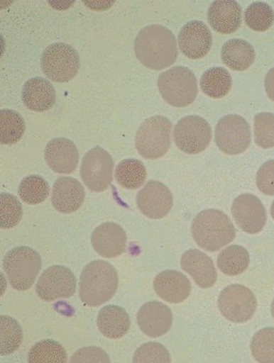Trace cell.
<instances>
[{
  "label": "cell",
  "mask_w": 274,
  "mask_h": 363,
  "mask_svg": "<svg viewBox=\"0 0 274 363\" xmlns=\"http://www.w3.org/2000/svg\"><path fill=\"white\" fill-rule=\"evenodd\" d=\"M136 203L143 215L151 219H161L170 212L173 196L161 182L151 180L137 194Z\"/></svg>",
  "instance_id": "4fadbf2b"
},
{
  "label": "cell",
  "mask_w": 274,
  "mask_h": 363,
  "mask_svg": "<svg viewBox=\"0 0 274 363\" xmlns=\"http://www.w3.org/2000/svg\"><path fill=\"white\" fill-rule=\"evenodd\" d=\"M255 50L246 40L234 39L228 40L221 50L223 63L236 72H243L253 65Z\"/></svg>",
  "instance_id": "d4e9b609"
},
{
  "label": "cell",
  "mask_w": 274,
  "mask_h": 363,
  "mask_svg": "<svg viewBox=\"0 0 274 363\" xmlns=\"http://www.w3.org/2000/svg\"><path fill=\"white\" fill-rule=\"evenodd\" d=\"M231 212L235 222L246 233H260L266 224V210L260 199L251 194L238 196L232 203Z\"/></svg>",
  "instance_id": "5bb4252c"
},
{
  "label": "cell",
  "mask_w": 274,
  "mask_h": 363,
  "mask_svg": "<svg viewBox=\"0 0 274 363\" xmlns=\"http://www.w3.org/2000/svg\"><path fill=\"white\" fill-rule=\"evenodd\" d=\"M218 306L222 316L228 320L243 323L253 317L257 310V299L250 289L236 284L223 289Z\"/></svg>",
  "instance_id": "30bf717a"
},
{
  "label": "cell",
  "mask_w": 274,
  "mask_h": 363,
  "mask_svg": "<svg viewBox=\"0 0 274 363\" xmlns=\"http://www.w3.org/2000/svg\"><path fill=\"white\" fill-rule=\"evenodd\" d=\"M178 45L184 56L191 60L204 58L212 46V34L202 21L187 22L178 35Z\"/></svg>",
  "instance_id": "9a60e30c"
},
{
  "label": "cell",
  "mask_w": 274,
  "mask_h": 363,
  "mask_svg": "<svg viewBox=\"0 0 274 363\" xmlns=\"http://www.w3.org/2000/svg\"><path fill=\"white\" fill-rule=\"evenodd\" d=\"M136 58L146 68L161 71L176 62V37L168 28L150 25L139 31L135 40Z\"/></svg>",
  "instance_id": "6da1fadb"
},
{
  "label": "cell",
  "mask_w": 274,
  "mask_h": 363,
  "mask_svg": "<svg viewBox=\"0 0 274 363\" xmlns=\"http://www.w3.org/2000/svg\"><path fill=\"white\" fill-rule=\"evenodd\" d=\"M251 138L250 124L237 114L224 116L217 123L216 145L226 155L242 154L250 146Z\"/></svg>",
  "instance_id": "ba28073f"
},
{
  "label": "cell",
  "mask_w": 274,
  "mask_h": 363,
  "mask_svg": "<svg viewBox=\"0 0 274 363\" xmlns=\"http://www.w3.org/2000/svg\"><path fill=\"white\" fill-rule=\"evenodd\" d=\"M212 138V127L200 116L185 117L175 126V143L181 151L189 155H197L205 151Z\"/></svg>",
  "instance_id": "8fae6325"
},
{
  "label": "cell",
  "mask_w": 274,
  "mask_h": 363,
  "mask_svg": "<svg viewBox=\"0 0 274 363\" xmlns=\"http://www.w3.org/2000/svg\"><path fill=\"white\" fill-rule=\"evenodd\" d=\"M172 124L164 116H153L137 130L136 147L145 159L155 160L164 156L171 145Z\"/></svg>",
  "instance_id": "8992f818"
},
{
  "label": "cell",
  "mask_w": 274,
  "mask_h": 363,
  "mask_svg": "<svg viewBox=\"0 0 274 363\" xmlns=\"http://www.w3.org/2000/svg\"><path fill=\"white\" fill-rule=\"evenodd\" d=\"M0 353L9 355L20 348L23 340L21 324L9 316L0 318Z\"/></svg>",
  "instance_id": "4dcf8cb0"
},
{
  "label": "cell",
  "mask_w": 274,
  "mask_h": 363,
  "mask_svg": "<svg viewBox=\"0 0 274 363\" xmlns=\"http://www.w3.org/2000/svg\"><path fill=\"white\" fill-rule=\"evenodd\" d=\"M3 267L12 288L18 291H28L40 272V255L31 247H15L6 255Z\"/></svg>",
  "instance_id": "5b68a950"
},
{
  "label": "cell",
  "mask_w": 274,
  "mask_h": 363,
  "mask_svg": "<svg viewBox=\"0 0 274 363\" xmlns=\"http://www.w3.org/2000/svg\"><path fill=\"white\" fill-rule=\"evenodd\" d=\"M250 265V255L246 248L234 245L226 247L218 257V267L227 276H238Z\"/></svg>",
  "instance_id": "4316f807"
},
{
  "label": "cell",
  "mask_w": 274,
  "mask_h": 363,
  "mask_svg": "<svg viewBox=\"0 0 274 363\" xmlns=\"http://www.w3.org/2000/svg\"><path fill=\"white\" fill-rule=\"evenodd\" d=\"M232 79L231 74L221 67L208 69L200 79V87L206 95L213 99H221L231 91Z\"/></svg>",
  "instance_id": "484cf974"
},
{
  "label": "cell",
  "mask_w": 274,
  "mask_h": 363,
  "mask_svg": "<svg viewBox=\"0 0 274 363\" xmlns=\"http://www.w3.org/2000/svg\"><path fill=\"white\" fill-rule=\"evenodd\" d=\"M126 240L123 228L113 222L99 225L91 237L92 247L100 256L107 259L121 256L126 251Z\"/></svg>",
  "instance_id": "e0dca14e"
},
{
  "label": "cell",
  "mask_w": 274,
  "mask_h": 363,
  "mask_svg": "<svg viewBox=\"0 0 274 363\" xmlns=\"http://www.w3.org/2000/svg\"><path fill=\"white\" fill-rule=\"evenodd\" d=\"M180 264L184 272L190 274L200 288L209 289L215 285L217 272L208 255L197 250H187L181 257Z\"/></svg>",
  "instance_id": "7402d4cb"
},
{
  "label": "cell",
  "mask_w": 274,
  "mask_h": 363,
  "mask_svg": "<svg viewBox=\"0 0 274 363\" xmlns=\"http://www.w3.org/2000/svg\"><path fill=\"white\" fill-rule=\"evenodd\" d=\"M146 169L141 161L126 159L117 165L116 180L124 189H138L146 179Z\"/></svg>",
  "instance_id": "83f0119b"
},
{
  "label": "cell",
  "mask_w": 274,
  "mask_h": 363,
  "mask_svg": "<svg viewBox=\"0 0 274 363\" xmlns=\"http://www.w3.org/2000/svg\"><path fill=\"white\" fill-rule=\"evenodd\" d=\"M192 237L197 246L215 252L234 240L236 230L231 219L216 209L204 210L194 218Z\"/></svg>",
  "instance_id": "3957f363"
},
{
  "label": "cell",
  "mask_w": 274,
  "mask_h": 363,
  "mask_svg": "<svg viewBox=\"0 0 274 363\" xmlns=\"http://www.w3.org/2000/svg\"><path fill=\"white\" fill-rule=\"evenodd\" d=\"M130 318L124 308L119 306H105L97 318V326L100 333L109 339H120L130 329Z\"/></svg>",
  "instance_id": "cb8c5ba5"
},
{
  "label": "cell",
  "mask_w": 274,
  "mask_h": 363,
  "mask_svg": "<svg viewBox=\"0 0 274 363\" xmlns=\"http://www.w3.org/2000/svg\"><path fill=\"white\" fill-rule=\"evenodd\" d=\"M258 189L266 196H274V160L265 162L258 171Z\"/></svg>",
  "instance_id": "74e56055"
},
{
  "label": "cell",
  "mask_w": 274,
  "mask_h": 363,
  "mask_svg": "<svg viewBox=\"0 0 274 363\" xmlns=\"http://www.w3.org/2000/svg\"><path fill=\"white\" fill-rule=\"evenodd\" d=\"M158 86L165 101L171 106H189L196 100L199 88L195 74L186 67H174L159 75Z\"/></svg>",
  "instance_id": "277c9868"
},
{
  "label": "cell",
  "mask_w": 274,
  "mask_h": 363,
  "mask_svg": "<svg viewBox=\"0 0 274 363\" xmlns=\"http://www.w3.org/2000/svg\"><path fill=\"white\" fill-rule=\"evenodd\" d=\"M272 314H273V317L274 318V299H273V304H272Z\"/></svg>",
  "instance_id": "b9f144b4"
},
{
  "label": "cell",
  "mask_w": 274,
  "mask_h": 363,
  "mask_svg": "<svg viewBox=\"0 0 274 363\" xmlns=\"http://www.w3.org/2000/svg\"><path fill=\"white\" fill-rule=\"evenodd\" d=\"M251 353L258 362L274 363V328H265L255 334Z\"/></svg>",
  "instance_id": "836d02e7"
},
{
  "label": "cell",
  "mask_w": 274,
  "mask_h": 363,
  "mask_svg": "<svg viewBox=\"0 0 274 363\" xmlns=\"http://www.w3.org/2000/svg\"><path fill=\"white\" fill-rule=\"evenodd\" d=\"M114 165L109 152L97 146L86 152L80 174L89 189L94 192H104L113 181Z\"/></svg>",
  "instance_id": "9c48e42d"
},
{
  "label": "cell",
  "mask_w": 274,
  "mask_h": 363,
  "mask_svg": "<svg viewBox=\"0 0 274 363\" xmlns=\"http://www.w3.org/2000/svg\"><path fill=\"white\" fill-rule=\"evenodd\" d=\"M254 140L263 149L274 147V114L258 113L254 118Z\"/></svg>",
  "instance_id": "d590c367"
},
{
  "label": "cell",
  "mask_w": 274,
  "mask_h": 363,
  "mask_svg": "<svg viewBox=\"0 0 274 363\" xmlns=\"http://www.w3.org/2000/svg\"><path fill=\"white\" fill-rule=\"evenodd\" d=\"M264 84H265L268 97L274 101V68L270 69L269 72L267 73Z\"/></svg>",
  "instance_id": "ab89813d"
},
{
  "label": "cell",
  "mask_w": 274,
  "mask_h": 363,
  "mask_svg": "<svg viewBox=\"0 0 274 363\" xmlns=\"http://www.w3.org/2000/svg\"><path fill=\"white\" fill-rule=\"evenodd\" d=\"M270 215H272L274 220V201L273 203L272 208H270Z\"/></svg>",
  "instance_id": "60d3db41"
},
{
  "label": "cell",
  "mask_w": 274,
  "mask_h": 363,
  "mask_svg": "<svg viewBox=\"0 0 274 363\" xmlns=\"http://www.w3.org/2000/svg\"><path fill=\"white\" fill-rule=\"evenodd\" d=\"M119 284L116 269L104 260H95L86 265L80 278V298L89 307L106 303Z\"/></svg>",
  "instance_id": "7a4b0ae2"
},
{
  "label": "cell",
  "mask_w": 274,
  "mask_h": 363,
  "mask_svg": "<svg viewBox=\"0 0 274 363\" xmlns=\"http://www.w3.org/2000/svg\"><path fill=\"white\" fill-rule=\"evenodd\" d=\"M18 195L28 205H39L50 195L49 184L40 175H30L21 182Z\"/></svg>",
  "instance_id": "1f68e13d"
},
{
  "label": "cell",
  "mask_w": 274,
  "mask_h": 363,
  "mask_svg": "<svg viewBox=\"0 0 274 363\" xmlns=\"http://www.w3.org/2000/svg\"><path fill=\"white\" fill-rule=\"evenodd\" d=\"M245 22L254 31H266L274 22L273 9L264 2H254L245 11Z\"/></svg>",
  "instance_id": "d6a6232c"
},
{
  "label": "cell",
  "mask_w": 274,
  "mask_h": 363,
  "mask_svg": "<svg viewBox=\"0 0 274 363\" xmlns=\"http://www.w3.org/2000/svg\"><path fill=\"white\" fill-rule=\"evenodd\" d=\"M133 362L136 363H170V354L163 345L158 342L143 344L137 349Z\"/></svg>",
  "instance_id": "8d00e7d4"
},
{
  "label": "cell",
  "mask_w": 274,
  "mask_h": 363,
  "mask_svg": "<svg viewBox=\"0 0 274 363\" xmlns=\"http://www.w3.org/2000/svg\"><path fill=\"white\" fill-rule=\"evenodd\" d=\"M75 291V274L68 267L60 265L47 269L36 284L38 297L47 302L71 298Z\"/></svg>",
  "instance_id": "7c38bea8"
},
{
  "label": "cell",
  "mask_w": 274,
  "mask_h": 363,
  "mask_svg": "<svg viewBox=\"0 0 274 363\" xmlns=\"http://www.w3.org/2000/svg\"><path fill=\"white\" fill-rule=\"evenodd\" d=\"M85 191L82 184L73 177H60L53 184V208L62 214L77 211L84 202Z\"/></svg>",
  "instance_id": "ac0fdd59"
},
{
  "label": "cell",
  "mask_w": 274,
  "mask_h": 363,
  "mask_svg": "<svg viewBox=\"0 0 274 363\" xmlns=\"http://www.w3.org/2000/svg\"><path fill=\"white\" fill-rule=\"evenodd\" d=\"M241 8L234 0H219L212 2L208 12L210 26L217 33L231 34L236 33L241 25Z\"/></svg>",
  "instance_id": "44dd1931"
},
{
  "label": "cell",
  "mask_w": 274,
  "mask_h": 363,
  "mask_svg": "<svg viewBox=\"0 0 274 363\" xmlns=\"http://www.w3.org/2000/svg\"><path fill=\"white\" fill-rule=\"evenodd\" d=\"M23 208L17 197L11 194L1 193L0 195V228L9 229L16 227L21 222Z\"/></svg>",
  "instance_id": "e575fe53"
},
{
  "label": "cell",
  "mask_w": 274,
  "mask_h": 363,
  "mask_svg": "<svg viewBox=\"0 0 274 363\" xmlns=\"http://www.w3.org/2000/svg\"><path fill=\"white\" fill-rule=\"evenodd\" d=\"M40 65L48 78L65 84L77 75L80 69L79 54L68 44L54 43L44 50Z\"/></svg>",
  "instance_id": "52a82bcc"
},
{
  "label": "cell",
  "mask_w": 274,
  "mask_h": 363,
  "mask_svg": "<svg viewBox=\"0 0 274 363\" xmlns=\"http://www.w3.org/2000/svg\"><path fill=\"white\" fill-rule=\"evenodd\" d=\"M30 363H65L68 356L65 348L53 340H43L35 344L28 352Z\"/></svg>",
  "instance_id": "f1b7e54d"
},
{
  "label": "cell",
  "mask_w": 274,
  "mask_h": 363,
  "mask_svg": "<svg viewBox=\"0 0 274 363\" xmlns=\"http://www.w3.org/2000/svg\"><path fill=\"white\" fill-rule=\"evenodd\" d=\"M154 289L165 301L177 304L189 298L191 283L184 274L177 270H165L155 277Z\"/></svg>",
  "instance_id": "ffe728a7"
},
{
  "label": "cell",
  "mask_w": 274,
  "mask_h": 363,
  "mask_svg": "<svg viewBox=\"0 0 274 363\" xmlns=\"http://www.w3.org/2000/svg\"><path fill=\"white\" fill-rule=\"evenodd\" d=\"M22 101L28 109L38 113L52 109L56 101L55 88L43 78L28 79L22 90Z\"/></svg>",
  "instance_id": "603a6c76"
},
{
  "label": "cell",
  "mask_w": 274,
  "mask_h": 363,
  "mask_svg": "<svg viewBox=\"0 0 274 363\" xmlns=\"http://www.w3.org/2000/svg\"><path fill=\"white\" fill-rule=\"evenodd\" d=\"M72 363L110 362L109 357L98 347H85L80 349L72 357Z\"/></svg>",
  "instance_id": "f35d334b"
},
{
  "label": "cell",
  "mask_w": 274,
  "mask_h": 363,
  "mask_svg": "<svg viewBox=\"0 0 274 363\" xmlns=\"http://www.w3.org/2000/svg\"><path fill=\"white\" fill-rule=\"evenodd\" d=\"M80 155L75 143L66 138H55L48 143L45 160L55 173L68 174L75 171Z\"/></svg>",
  "instance_id": "d6986e66"
},
{
  "label": "cell",
  "mask_w": 274,
  "mask_h": 363,
  "mask_svg": "<svg viewBox=\"0 0 274 363\" xmlns=\"http://www.w3.org/2000/svg\"><path fill=\"white\" fill-rule=\"evenodd\" d=\"M26 125L23 118L17 111H0V141L2 145H14L23 136Z\"/></svg>",
  "instance_id": "f546056e"
},
{
  "label": "cell",
  "mask_w": 274,
  "mask_h": 363,
  "mask_svg": "<svg viewBox=\"0 0 274 363\" xmlns=\"http://www.w3.org/2000/svg\"><path fill=\"white\" fill-rule=\"evenodd\" d=\"M137 323L146 335L158 337L165 335L173 324L170 308L159 301L148 302L137 313Z\"/></svg>",
  "instance_id": "2e32d148"
}]
</instances>
